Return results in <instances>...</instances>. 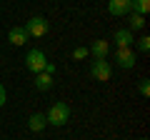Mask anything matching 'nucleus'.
Wrapping results in <instances>:
<instances>
[{"label": "nucleus", "instance_id": "4", "mask_svg": "<svg viewBox=\"0 0 150 140\" xmlns=\"http://www.w3.org/2000/svg\"><path fill=\"white\" fill-rule=\"evenodd\" d=\"M90 75L95 78V80H100V83H108L110 75H112L110 63H108V60H93L90 63Z\"/></svg>", "mask_w": 150, "mask_h": 140}, {"label": "nucleus", "instance_id": "9", "mask_svg": "<svg viewBox=\"0 0 150 140\" xmlns=\"http://www.w3.org/2000/svg\"><path fill=\"white\" fill-rule=\"evenodd\" d=\"M115 45L118 48H133V43H135V35L130 30H115Z\"/></svg>", "mask_w": 150, "mask_h": 140}, {"label": "nucleus", "instance_id": "13", "mask_svg": "<svg viewBox=\"0 0 150 140\" xmlns=\"http://www.w3.org/2000/svg\"><path fill=\"white\" fill-rule=\"evenodd\" d=\"M148 10H150V0H133V13L145 15Z\"/></svg>", "mask_w": 150, "mask_h": 140}, {"label": "nucleus", "instance_id": "2", "mask_svg": "<svg viewBox=\"0 0 150 140\" xmlns=\"http://www.w3.org/2000/svg\"><path fill=\"white\" fill-rule=\"evenodd\" d=\"M25 33H28V38H43V35H48V30H50V23L45 20L43 15H33L30 20L25 23Z\"/></svg>", "mask_w": 150, "mask_h": 140}, {"label": "nucleus", "instance_id": "17", "mask_svg": "<svg viewBox=\"0 0 150 140\" xmlns=\"http://www.w3.org/2000/svg\"><path fill=\"white\" fill-rule=\"evenodd\" d=\"M43 73H50V75H55V65H53V63H45Z\"/></svg>", "mask_w": 150, "mask_h": 140}, {"label": "nucleus", "instance_id": "11", "mask_svg": "<svg viewBox=\"0 0 150 140\" xmlns=\"http://www.w3.org/2000/svg\"><path fill=\"white\" fill-rule=\"evenodd\" d=\"M55 83V75H50V73H38L35 75V88L38 90H50Z\"/></svg>", "mask_w": 150, "mask_h": 140}, {"label": "nucleus", "instance_id": "16", "mask_svg": "<svg viewBox=\"0 0 150 140\" xmlns=\"http://www.w3.org/2000/svg\"><path fill=\"white\" fill-rule=\"evenodd\" d=\"M85 55H88V48H75V50H73V58H75V60H83Z\"/></svg>", "mask_w": 150, "mask_h": 140}, {"label": "nucleus", "instance_id": "14", "mask_svg": "<svg viewBox=\"0 0 150 140\" xmlns=\"http://www.w3.org/2000/svg\"><path fill=\"white\" fill-rule=\"evenodd\" d=\"M138 48L143 50V53H148V50H150V38H148V35H143V38L138 40Z\"/></svg>", "mask_w": 150, "mask_h": 140}, {"label": "nucleus", "instance_id": "18", "mask_svg": "<svg viewBox=\"0 0 150 140\" xmlns=\"http://www.w3.org/2000/svg\"><path fill=\"white\" fill-rule=\"evenodd\" d=\"M5 100H8V95H5V88L0 85V108H3V105H5Z\"/></svg>", "mask_w": 150, "mask_h": 140}, {"label": "nucleus", "instance_id": "6", "mask_svg": "<svg viewBox=\"0 0 150 140\" xmlns=\"http://www.w3.org/2000/svg\"><path fill=\"white\" fill-rule=\"evenodd\" d=\"M108 10L115 18L128 15V13H133V0H110V3H108Z\"/></svg>", "mask_w": 150, "mask_h": 140}, {"label": "nucleus", "instance_id": "12", "mask_svg": "<svg viewBox=\"0 0 150 140\" xmlns=\"http://www.w3.org/2000/svg\"><path fill=\"white\" fill-rule=\"evenodd\" d=\"M128 15H130V20H128L130 33H133V30H143V28H145V15H138V13H128Z\"/></svg>", "mask_w": 150, "mask_h": 140}, {"label": "nucleus", "instance_id": "10", "mask_svg": "<svg viewBox=\"0 0 150 140\" xmlns=\"http://www.w3.org/2000/svg\"><path fill=\"white\" fill-rule=\"evenodd\" d=\"M45 125H48V120H45L43 113H33L30 118H28V128H30L33 133H40V130H45Z\"/></svg>", "mask_w": 150, "mask_h": 140}, {"label": "nucleus", "instance_id": "1", "mask_svg": "<svg viewBox=\"0 0 150 140\" xmlns=\"http://www.w3.org/2000/svg\"><path fill=\"white\" fill-rule=\"evenodd\" d=\"M45 120H48V125H53V128H63L70 120V105L68 103H53L50 110H48V115H45Z\"/></svg>", "mask_w": 150, "mask_h": 140}, {"label": "nucleus", "instance_id": "5", "mask_svg": "<svg viewBox=\"0 0 150 140\" xmlns=\"http://www.w3.org/2000/svg\"><path fill=\"white\" fill-rule=\"evenodd\" d=\"M115 63L120 65V68H135V53L133 48H118L115 50Z\"/></svg>", "mask_w": 150, "mask_h": 140}, {"label": "nucleus", "instance_id": "15", "mask_svg": "<svg viewBox=\"0 0 150 140\" xmlns=\"http://www.w3.org/2000/svg\"><path fill=\"white\" fill-rule=\"evenodd\" d=\"M138 90H140V95H143V98H148V95H150V83H148V80H140Z\"/></svg>", "mask_w": 150, "mask_h": 140}, {"label": "nucleus", "instance_id": "3", "mask_svg": "<svg viewBox=\"0 0 150 140\" xmlns=\"http://www.w3.org/2000/svg\"><path fill=\"white\" fill-rule=\"evenodd\" d=\"M45 63H48V58H45V53L43 50H28V55H25V68L30 70L33 75H38V73H43V68H45Z\"/></svg>", "mask_w": 150, "mask_h": 140}, {"label": "nucleus", "instance_id": "7", "mask_svg": "<svg viewBox=\"0 0 150 140\" xmlns=\"http://www.w3.org/2000/svg\"><path fill=\"white\" fill-rule=\"evenodd\" d=\"M8 43L15 45V48L25 45V43H28V33H25V28H20V25L10 28V33H8Z\"/></svg>", "mask_w": 150, "mask_h": 140}, {"label": "nucleus", "instance_id": "8", "mask_svg": "<svg viewBox=\"0 0 150 140\" xmlns=\"http://www.w3.org/2000/svg\"><path fill=\"white\" fill-rule=\"evenodd\" d=\"M108 50H110L108 40H93L90 48H88V53H93V58H95V60H105L108 58Z\"/></svg>", "mask_w": 150, "mask_h": 140}]
</instances>
